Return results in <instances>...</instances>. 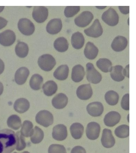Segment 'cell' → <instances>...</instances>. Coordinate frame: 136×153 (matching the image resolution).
Returning <instances> with one entry per match:
<instances>
[{
  "label": "cell",
  "instance_id": "obj_35",
  "mask_svg": "<svg viewBox=\"0 0 136 153\" xmlns=\"http://www.w3.org/2000/svg\"><path fill=\"white\" fill-rule=\"evenodd\" d=\"M7 124L9 128L14 130H18L21 126V118L17 115H12L8 118Z\"/></svg>",
  "mask_w": 136,
  "mask_h": 153
},
{
  "label": "cell",
  "instance_id": "obj_25",
  "mask_svg": "<svg viewBox=\"0 0 136 153\" xmlns=\"http://www.w3.org/2000/svg\"><path fill=\"white\" fill-rule=\"evenodd\" d=\"M69 69L67 65H62L58 67L54 73V76L59 81L66 80L68 76Z\"/></svg>",
  "mask_w": 136,
  "mask_h": 153
},
{
  "label": "cell",
  "instance_id": "obj_17",
  "mask_svg": "<svg viewBox=\"0 0 136 153\" xmlns=\"http://www.w3.org/2000/svg\"><path fill=\"white\" fill-rule=\"evenodd\" d=\"M62 27L61 20L59 19H54L49 22L46 26V30L50 34L54 35L60 32Z\"/></svg>",
  "mask_w": 136,
  "mask_h": 153
},
{
  "label": "cell",
  "instance_id": "obj_28",
  "mask_svg": "<svg viewBox=\"0 0 136 153\" xmlns=\"http://www.w3.org/2000/svg\"><path fill=\"white\" fill-rule=\"evenodd\" d=\"M44 94L47 96H52L55 94L58 90V85L54 81H48L45 82L42 86Z\"/></svg>",
  "mask_w": 136,
  "mask_h": 153
},
{
  "label": "cell",
  "instance_id": "obj_46",
  "mask_svg": "<svg viewBox=\"0 0 136 153\" xmlns=\"http://www.w3.org/2000/svg\"><path fill=\"white\" fill-rule=\"evenodd\" d=\"M129 64L128 65H126V67H125V69H124V75H125V76H126V77L128 78L129 77Z\"/></svg>",
  "mask_w": 136,
  "mask_h": 153
},
{
  "label": "cell",
  "instance_id": "obj_43",
  "mask_svg": "<svg viewBox=\"0 0 136 153\" xmlns=\"http://www.w3.org/2000/svg\"><path fill=\"white\" fill-rule=\"evenodd\" d=\"M119 10L123 14H126L129 13V6H128V7L119 6Z\"/></svg>",
  "mask_w": 136,
  "mask_h": 153
},
{
  "label": "cell",
  "instance_id": "obj_44",
  "mask_svg": "<svg viewBox=\"0 0 136 153\" xmlns=\"http://www.w3.org/2000/svg\"><path fill=\"white\" fill-rule=\"evenodd\" d=\"M8 21L5 19L0 17V30L5 27L7 25Z\"/></svg>",
  "mask_w": 136,
  "mask_h": 153
},
{
  "label": "cell",
  "instance_id": "obj_42",
  "mask_svg": "<svg viewBox=\"0 0 136 153\" xmlns=\"http://www.w3.org/2000/svg\"><path fill=\"white\" fill-rule=\"evenodd\" d=\"M71 153H86L85 149L81 146H76L71 149Z\"/></svg>",
  "mask_w": 136,
  "mask_h": 153
},
{
  "label": "cell",
  "instance_id": "obj_26",
  "mask_svg": "<svg viewBox=\"0 0 136 153\" xmlns=\"http://www.w3.org/2000/svg\"><path fill=\"white\" fill-rule=\"evenodd\" d=\"M110 75L112 79L117 82H120L125 78L124 69L122 66L117 65L112 67Z\"/></svg>",
  "mask_w": 136,
  "mask_h": 153
},
{
  "label": "cell",
  "instance_id": "obj_34",
  "mask_svg": "<svg viewBox=\"0 0 136 153\" xmlns=\"http://www.w3.org/2000/svg\"><path fill=\"white\" fill-rule=\"evenodd\" d=\"M44 133L42 129L37 126H36L33 129V134L30 136L31 142L34 144L40 143L43 139Z\"/></svg>",
  "mask_w": 136,
  "mask_h": 153
},
{
  "label": "cell",
  "instance_id": "obj_15",
  "mask_svg": "<svg viewBox=\"0 0 136 153\" xmlns=\"http://www.w3.org/2000/svg\"><path fill=\"white\" fill-rule=\"evenodd\" d=\"M87 112L90 116L93 117H98L101 116L103 113V105L99 102H94L88 104L87 106Z\"/></svg>",
  "mask_w": 136,
  "mask_h": 153
},
{
  "label": "cell",
  "instance_id": "obj_6",
  "mask_svg": "<svg viewBox=\"0 0 136 153\" xmlns=\"http://www.w3.org/2000/svg\"><path fill=\"white\" fill-rule=\"evenodd\" d=\"M18 27L20 32L25 36L31 35L35 31V26L34 24L29 19L26 18H23L19 20Z\"/></svg>",
  "mask_w": 136,
  "mask_h": 153
},
{
  "label": "cell",
  "instance_id": "obj_41",
  "mask_svg": "<svg viewBox=\"0 0 136 153\" xmlns=\"http://www.w3.org/2000/svg\"><path fill=\"white\" fill-rule=\"evenodd\" d=\"M122 108L125 111L129 110V93L125 94L123 97L121 101Z\"/></svg>",
  "mask_w": 136,
  "mask_h": 153
},
{
  "label": "cell",
  "instance_id": "obj_2",
  "mask_svg": "<svg viewBox=\"0 0 136 153\" xmlns=\"http://www.w3.org/2000/svg\"><path fill=\"white\" fill-rule=\"evenodd\" d=\"M38 63L39 66L42 70L50 71L54 68L56 62L52 55L46 54L39 57Z\"/></svg>",
  "mask_w": 136,
  "mask_h": 153
},
{
  "label": "cell",
  "instance_id": "obj_21",
  "mask_svg": "<svg viewBox=\"0 0 136 153\" xmlns=\"http://www.w3.org/2000/svg\"><path fill=\"white\" fill-rule=\"evenodd\" d=\"M85 75V71L84 68L81 65H77L72 68L71 78V79L74 82H80L84 78Z\"/></svg>",
  "mask_w": 136,
  "mask_h": 153
},
{
  "label": "cell",
  "instance_id": "obj_47",
  "mask_svg": "<svg viewBox=\"0 0 136 153\" xmlns=\"http://www.w3.org/2000/svg\"><path fill=\"white\" fill-rule=\"evenodd\" d=\"M4 90V87L1 82H0V96L1 95Z\"/></svg>",
  "mask_w": 136,
  "mask_h": 153
},
{
  "label": "cell",
  "instance_id": "obj_22",
  "mask_svg": "<svg viewBox=\"0 0 136 153\" xmlns=\"http://www.w3.org/2000/svg\"><path fill=\"white\" fill-rule=\"evenodd\" d=\"M99 53L98 48L91 42H88L86 45L84 50L85 56L88 59H95Z\"/></svg>",
  "mask_w": 136,
  "mask_h": 153
},
{
  "label": "cell",
  "instance_id": "obj_7",
  "mask_svg": "<svg viewBox=\"0 0 136 153\" xmlns=\"http://www.w3.org/2000/svg\"><path fill=\"white\" fill-rule=\"evenodd\" d=\"M94 18V15L91 12L85 11L75 18V23L78 27H85L90 24Z\"/></svg>",
  "mask_w": 136,
  "mask_h": 153
},
{
  "label": "cell",
  "instance_id": "obj_20",
  "mask_svg": "<svg viewBox=\"0 0 136 153\" xmlns=\"http://www.w3.org/2000/svg\"><path fill=\"white\" fill-rule=\"evenodd\" d=\"M30 74L29 70L26 67H21L19 68L15 76V82L19 85H22L25 83Z\"/></svg>",
  "mask_w": 136,
  "mask_h": 153
},
{
  "label": "cell",
  "instance_id": "obj_3",
  "mask_svg": "<svg viewBox=\"0 0 136 153\" xmlns=\"http://www.w3.org/2000/svg\"><path fill=\"white\" fill-rule=\"evenodd\" d=\"M36 121L40 125L45 127H48L53 124V115L49 111L46 110L40 111L36 116Z\"/></svg>",
  "mask_w": 136,
  "mask_h": 153
},
{
  "label": "cell",
  "instance_id": "obj_40",
  "mask_svg": "<svg viewBox=\"0 0 136 153\" xmlns=\"http://www.w3.org/2000/svg\"><path fill=\"white\" fill-rule=\"evenodd\" d=\"M48 153H67L66 149L64 146L60 144H53L50 146Z\"/></svg>",
  "mask_w": 136,
  "mask_h": 153
},
{
  "label": "cell",
  "instance_id": "obj_50",
  "mask_svg": "<svg viewBox=\"0 0 136 153\" xmlns=\"http://www.w3.org/2000/svg\"><path fill=\"white\" fill-rule=\"evenodd\" d=\"M14 153H18L15 152ZM21 153H30L29 152H28V151H25V152H23Z\"/></svg>",
  "mask_w": 136,
  "mask_h": 153
},
{
  "label": "cell",
  "instance_id": "obj_31",
  "mask_svg": "<svg viewBox=\"0 0 136 153\" xmlns=\"http://www.w3.org/2000/svg\"><path fill=\"white\" fill-rule=\"evenodd\" d=\"M16 55L20 58H25L27 57L29 52L28 45L24 42H19L15 47Z\"/></svg>",
  "mask_w": 136,
  "mask_h": 153
},
{
  "label": "cell",
  "instance_id": "obj_11",
  "mask_svg": "<svg viewBox=\"0 0 136 153\" xmlns=\"http://www.w3.org/2000/svg\"><path fill=\"white\" fill-rule=\"evenodd\" d=\"M101 127L100 124L96 122H92L87 125L86 134L87 137L91 140L97 139L100 136Z\"/></svg>",
  "mask_w": 136,
  "mask_h": 153
},
{
  "label": "cell",
  "instance_id": "obj_16",
  "mask_svg": "<svg viewBox=\"0 0 136 153\" xmlns=\"http://www.w3.org/2000/svg\"><path fill=\"white\" fill-rule=\"evenodd\" d=\"M121 116L119 112L112 111L109 112L105 116L104 118V123L106 126H114L120 122Z\"/></svg>",
  "mask_w": 136,
  "mask_h": 153
},
{
  "label": "cell",
  "instance_id": "obj_33",
  "mask_svg": "<svg viewBox=\"0 0 136 153\" xmlns=\"http://www.w3.org/2000/svg\"><path fill=\"white\" fill-rule=\"evenodd\" d=\"M119 98L118 93L113 90L108 91L105 95V99L106 102L111 106L116 105L119 101Z\"/></svg>",
  "mask_w": 136,
  "mask_h": 153
},
{
  "label": "cell",
  "instance_id": "obj_1",
  "mask_svg": "<svg viewBox=\"0 0 136 153\" xmlns=\"http://www.w3.org/2000/svg\"><path fill=\"white\" fill-rule=\"evenodd\" d=\"M16 136L9 129L0 130V153H11L16 149Z\"/></svg>",
  "mask_w": 136,
  "mask_h": 153
},
{
  "label": "cell",
  "instance_id": "obj_8",
  "mask_svg": "<svg viewBox=\"0 0 136 153\" xmlns=\"http://www.w3.org/2000/svg\"><path fill=\"white\" fill-rule=\"evenodd\" d=\"M84 32L88 36L98 38L102 35L103 29L98 19H96L90 27L84 30Z\"/></svg>",
  "mask_w": 136,
  "mask_h": 153
},
{
  "label": "cell",
  "instance_id": "obj_14",
  "mask_svg": "<svg viewBox=\"0 0 136 153\" xmlns=\"http://www.w3.org/2000/svg\"><path fill=\"white\" fill-rule=\"evenodd\" d=\"M101 142L103 146L105 148H110L114 146L115 140L112 134L111 130L107 128L103 129Z\"/></svg>",
  "mask_w": 136,
  "mask_h": 153
},
{
  "label": "cell",
  "instance_id": "obj_9",
  "mask_svg": "<svg viewBox=\"0 0 136 153\" xmlns=\"http://www.w3.org/2000/svg\"><path fill=\"white\" fill-rule=\"evenodd\" d=\"M33 17L36 22L39 23L45 22L48 16V10L45 7H35L33 9Z\"/></svg>",
  "mask_w": 136,
  "mask_h": 153
},
{
  "label": "cell",
  "instance_id": "obj_12",
  "mask_svg": "<svg viewBox=\"0 0 136 153\" xmlns=\"http://www.w3.org/2000/svg\"><path fill=\"white\" fill-rule=\"evenodd\" d=\"M93 90L90 84L81 85L77 88L76 94L77 97L82 100H88L93 95Z\"/></svg>",
  "mask_w": 136,
  "mask_h": 153
},
{
  "label": "cell",
  "instance_id": "obj_32",
  "mask_svg": "<svg viewBox=\"0 0 136 153\" xmlns=\"http://www.w3.org/2000/svg\"><path fill=\"white\" fill-rule=\"evenodd\" d=\"M42 76L38 74L33 75L30 81V85L34 90L38 91L41 89L43 82Z\"/></svg>",
  "mask_w": 136,
  "mask_h": 153
},
{
  "label": "cell",
  "instance_id": "obj_39",
  "mask_svg": "<svg viewBox=\"0 0 136 153\" xmlns=\"http://www.w3.org/2000/svg\"><path fill=\"white\" fill-rule=\"evenodd\" d=\"M80 6H68L65 7L64 13L67 18H71L80 12Z\"/></svg>",
  "mask_w": 136,
  "mask_h": 153
},
{
  "label": "cell",
  "instance_id": "obj_27",
  "mask_svg": "<svg viewBox=\"0 0 136 153\" xmlns=\"http://www.w3.org/2000/svg\"><path fill=\"white\" fill-rule=\"evenodd\" d=\"M70 131L71 136L74 139H80L83 136L84 127L80 123H73L70 126Z\"/></svg>",
  "mask_w": 136,
  "mask_h": 153
},
{
  "label": "cell",
  "instance_id": "obj_18",
  "mask_svg": "<svg viewBox=\"0 0 136 153\" xmlns=\"http://www.w3.org/2000/svg\"><path fill=\"white\" fill-rule=\"evenodd\" d=\"M127 44V39L123 36H119L113 39L111 44V47L114 51L120 52L126 48Z\"/></svg>",
  "mask_w": 136,
  "mask_h": 153
},
{
  "label": "cell",
  "instance_id": "obj_30",
  "mask_svg": "<svg viewBox=\"0 0 136 153\" xmlns=\"http://www.w3.org/2000/svg\"><path fill=\"white\" fill-rule=\"evenodd\" d=\"M96 65L99 69L104 73L111 71L112 63L110 60L107 58H100L96 62Z\"/></svg>",
  "mask_w": 136,
  "mask_h": 153
},
{
  "label": "cell",
  "instance_id": "obj_45",
  "mask_svg": "<svg viewBox=\"0 0 136 153\" xmlns=\"http://www.w3.org/2000/svg\"><path fill=\"white\" fill-rule=\"evenodd\" d=\"M4 62L0 59V75L4 71Z\"/></svg>",
  "mask_w": 136,
  "mask_h": 153
},
{
  "label": "cell",
  "instance_id": "obj_23",
  "mask_svg": "<svg viewBox=\"0 0 136 153\" xmlns=\"http://www.w3.org/2000/svg\"><path fill=\"white\" fill-rule=\"evenodd\" d=\"M29 102L25 98H20L15 101L14 105L15 111L19 113L27 112L30 108Z\"/></svg>",
  "mask_w": 136,
  "mask_h": 153
},
{
  "label": "cell",
  "instance_id": "obj_13",
  "mask_svg": "<svg viewBox=\"0 0 136 153\" xmlns=\"http://www.w3.org/2000/svg\"><path fill=\"white\" fill-rule=\"evenodd\" d=\"M52 136L53 138L56 140H64L68 136L67 128L64 124H59L53 128Z\"/></svg>",
  "mask_w": 136,
  "mask_h": 153
},
{
  "label": "cell",
  "instance_id": "obj_29",
  "mask_svg": "<svg viewBox=\"0 0 136 153\" xmlns=\"http://www.w3.org/2000/svg\"><path fill=\"white\" fill-rule=\"evenodd\" d=\"M54 46L58 52H64L68 49L69 44L66 38L61 37L56 39L54 43Z\"/></svg>",
  "mask_w": 136,
  "mask_h": 153
},
{
  "label": "cell",
  "instance_id": "obj_4",
  "mask_svg": "<svg viewBox=\"0 0 136 153\" xmlns=\"http://www.w3.org/2000/svg\"><path fill=\"white\" fill-rule=\"evenodd\" d=\"M86 78L89 82L93 84L99 83L102 80V76L91 63L86 64Z\"/></svg>",
  "mask_w": 136,
  "mask_h": 153
},
{
  "label": "cell",
  "instance_id": "obj_19",
  "mask_svg": "<svg viewBox=\"0 0 136 153\" xmlns=\"http://www.w3.org/2000/svg\"><path fill=\"white\" fill-rule=\"evenodd\" d=\"M68 99L67 96L63 93L57 94L52 99V105L55 108L62 109L67 105Z\"/></svg>",
  "mask_w": 136,
  "mask_h": 153
},
{
  "label": "cell",
  "instance_id": "obj_37",
  "mask_svg": "<svg viewBox=\"0 0 136 153\" xmlns=\"http://www.w3.org/2000/svg\"><path fill=\"white\" fill-rule=\"evenodd\" d=\"M114 134L119 138H126L129 135V127L125 124L119 126L114 130Z\"/></svg>",
  "mask_w": 136,
  "mask_h": 153
},
{
  "label": "cell",
  "instance_id": "obj_5",
  "mask_svg": "<svg viewBox=\"0 0 136 153\" xmlns=\"http://www.w3.org/2000/svg\"><path fill=\"white\" fill-rule=\"evenodd\" d=\"M101 18L103 21L109 26H115L119 22V15L115 10L111 7L104 12Z\"/></svg>",
  "mask_w": 136,
  "mask_h": 153
},
{
  "label": "cell",
  "instance_id": "obj_24",
  "mask_svg": "<svg viewBox=\"0 0 136 153\" xmlns=\"http://www.w3.org/2000/svg\"><path fill=\"white\" fill-rule=\"evenodd\" d=\"M71 43L74 48L79 50L83 48L85 43V38L83 34L77 32L72 35Z\"/></svg>",
  "mask_w": 136,
  "mask_h": 153
},
{
  "label": "cell",
  "instance_id": "obj_38",
  "mask_svg": "<svg viewBox=\"0 0 136 153\" xmlns=\"http://www.w3.org/2000/svg\"><path fill=\"white\" fill-rule=\"evenodd\" d=\"M16 149L18 151H21L24 149L26 147L25 140L23 136L21 134V131H18L16 132Z\"/></svg>",
  "mask_w": 136,
  "mask_h": 153
},
{
  "label": "cell",
  "instance_id": "obj_36",
  "mask_svg": "<svg viewBox=\"0 0 136 153\" xmlns=\"http://www.w3.org/2000/svg\"><path fill=\"white\" fill-rule=\"evenodd\" d=\"M33 125L31 122L25 120L23 122L21 130V134L24 137H30L33 134Z\"/></svg>",
  "mask_w": 136,
  "mask_h": 153
},
{
  "label": "cell",
  "instance_id": "obj_49",
  "mask_svg": "<svg viewBox=\"0 0 136 153\" xmlns=\"http://www.w3.org/2000/svg\"><path fill=\"white\" fill-rule=\"evenodd\" d=\"M4 8V6H2V7H0V13L3 11V10Z\"/></svg>",
  "mask_w": 136,
  "mask_h": 153
},
{
  "label": "cell",
  "instance_id": "obj_10",
  "mask_svg": "<svg viewBox=\"0 0 136 153\" xmlns=\"http://www.w3.org/2000/svg\"><path fill=\"white\" fill-rule=\"evenodd\" d=\"M16 36L15 32L7 30L0 33V44L4 46H10L15 43Z\"/></svg>",
  "mask_w": 136,
  "mask_h": 153
},
{
  "label": "cell",
  "instance_id": "obj_48",
  "mask_svg": "<svg viewBox=\"0 0 136 153\" xmlns=\"http://www.w3.org/2000/svg\"><path fill=\"white\" fill-rule=\"evenodd\" d=\"M106 7H106V6H105V7H96L97 8L100 9H104V8H106Z\"/></svg>",
  "mask_w": 136,
  "mask_h": 153
}]
</instances>
